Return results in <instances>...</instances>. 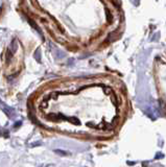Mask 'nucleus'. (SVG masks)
Segmentation results:
<instances>
[{
    "label": "nucleus",
    "mask_w": 166,
    "mask_h": 167,
    "mask_svg": "<svg viewBox=\"0 0 166 167\" xmlns=\"http://www.w3.org/2000/svg\"><path fill=\"white\" fill-rule=\"evenodd\" d=\"M105 92H106L107 94H111V93H112V89H111V88H106V89H105Z\"/></svg>",
    "instance_id": "1"
}]
</instances>
